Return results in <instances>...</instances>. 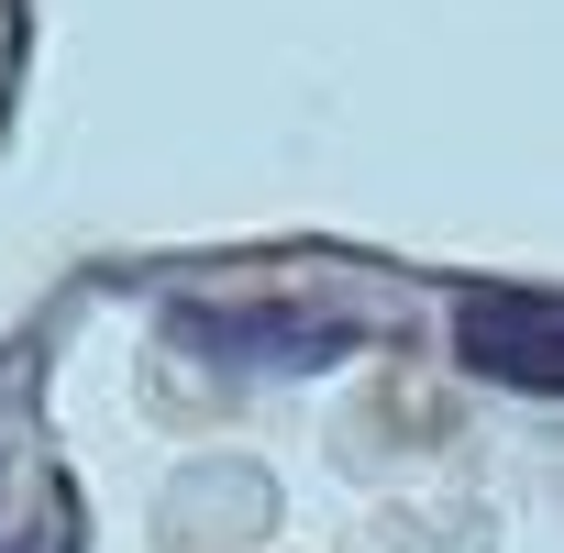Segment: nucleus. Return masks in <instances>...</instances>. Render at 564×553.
<instances>
[{
    "label": "nucleus",
    "instance_id": "f03ea898",
    "mask_svg": "<svg viewBox=\"0 0 564 553\" xmlns=\"http://www.w3.org/2000/svg\"><path fill=\"white\" fill-rule=\"evenodd\" d=\"M188 344L254 355V366H333L355 333L344 322H311V311H210V322H188Z\"/></svg>",
    "mask_w": 564,
    "mask_h": 553
},
{
    "label": "nucleus",
    "instance_id": "f257e3e1",
    "mask_svg": "<svg viewBox=\"0 0 564 553\" xmlns=\"http://www.w3.org/2000/svg\"><path fill=\"white\" fill-rule=\"evenodd\" d=\"M454 355H465V377L542 399L564 377V322H553V300L531 289V276H487V289L454 300Z\"/></svg>",
    "mask_w": 564,
    "mask_h": 553
}]
</instances>
